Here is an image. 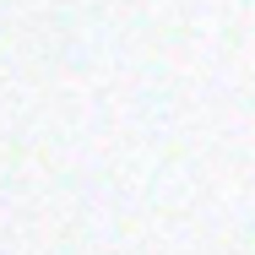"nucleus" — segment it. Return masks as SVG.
Masks as SVG:
<instances>
[]
</instances>
